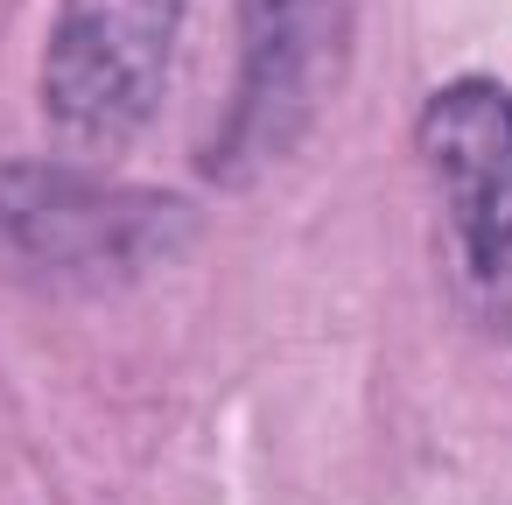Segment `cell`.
<instances>
[{
    "label": "cell",
    "mask_w": 512,
    "mask_h": 505,
    "mask_svg": "<svg viewBox=\"0 0 512 505\" xmlns=\"http://www.w3.org/2000/svg\"><path fill=\"white\" fill-rule=\"evenodd\" d=\"M190 0H57L43 43V113L78 148H120L162 99Z\"/></svg>",
    "instance_id": "cell-1"
},
{
    "label": "cell",
    "mask_w": 512,
    "mask_h": 505,
    "mask_svg": "<svg viewBox=\"0 0 512 505\" xmlns=\"http://www.w3.org/2000/svg\"><path fill=\"white\" fill-rule=\"evenodd\" d=\"M421 162L442 190L470 309L512 330V92L498 78H449L421 106Z\"/></svg>",
    "instance_id": "cell-2"
},
{
    "label": "cell",
    "mask_w": 512,
    "mask_h": 505,
    "mask_svg": "<svg viewBox=\"0 0 512 505\" xmlns=\"http://www.w3.org/2000/svg\"><path fill=\"white\" fill-rule=\"evenodd\" d=\"M183 211L155 190H99L71 169H0V246L43 274H120L169 253Z\"/></svg>",
    "instance_id": "cell-3"
},
{
    "label": "cell",
    "mask_w": 512,
    "mask_h": 505,
    "mask_svg": "<svg viewBox=\"0 0 512 505\" xmlns=\"http://www.w3.org/2000/svg\"><path fill=\"white\" fill-rule=\"evenodd\" d=\"M337 36L344 0H239V99L211 169L246 176L309 127L323 78L337 71Z\"/></svg>",
    "instance_id": "cell-4"
}]
</instances>
